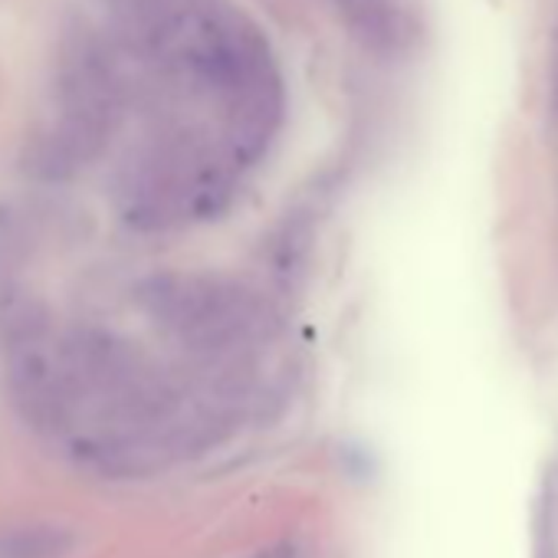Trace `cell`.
<instances>
[{
  "label": "cell",
  "instance_id": "cell-1",
  "mask_svg": "<svg viewBox=\"0 0 558 558\" xmlns=\"http://www.w3.org/2000/svg\"><path fill=\"white\" fill-rule=\"evenodd\" d=\"M135 300L197 365L201 385L240 404L253 388L256 352L272 336L269 306L223 272H151Z\"/></svg>",
  "mask_w": 558,
  "mask_h": 558
},
{
  "label": "cell",
  "instance_id": "cell-3",
  "mask_svg": "<svg viewBox=\"0 0 558 558\" xmlns=\"http://www.w3.org/2000/svg\"><path fill=\"white\" fill-rule=\"evenodd\" d=\"M253 558H290L287 551H259V555H253Z\"/></svg>",
  "mask_w": 558,
  "mask_h": 558
},
{
  "label": "cell",
  "instance_id": "cell-2",
  "mask_svg": "<svg viewBox=\"0 0 558 558\" xmlns=\"http://www.w3.org/2000/svg\"><path fill=\"white\" fill-rule=\"evenodd\" d=\"M76 545V529L63 522H21L0 529V558H70Z\"/></svg>",
  "mask_w": 558,
  "mask_h": 558
}]
</instances>
